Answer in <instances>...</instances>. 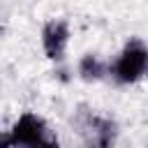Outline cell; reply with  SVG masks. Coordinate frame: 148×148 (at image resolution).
<instances>
[{
    "label": "cell",
    "instance_id": "obj_1",
    "mask_svg": "<svg viewBox=\"0 0 148 148\" xmlns=\"http://www.w3.org/2000/svg\"><path fill=\"white\" fill-rule=\"evenodd\" d=\"M146 69H148V49L143 46V42H139V39L127 42L113 65L116 81L118 83H134L136 79L143 76Z\"/></svg>",
    "mask_w": 148,
    "mask_h": 148
},
{
    "label": "cell",
    "instance_id": "obj_2",
    "mask_svg": "<svg viewBox=\"0 0 148 148\" xmlns=\"http://www.w3.org/2000/svg\"><path fill=\"white\" fill-rule=\"evenodd\" d=\"M2 143H23V146H37V143H56V136H51L46 123L25 111L12 127L9 136H2Z\"/></svg>",
    "mask_w": 148,
    "mask_h": 148
},
{
    "label": "cell",
    "instance_id": "obj_3",
    "mask_svg": "<svg viewBox=\"0 0 148 148\" xmlns=\"http://www.w3.org/2000/svg\"><path fill=\"white\" fill-rule=\"evenodd\" d=\"M67 42H69V28H67L65 21H49L44 25V30H42V46H44L46 58L60 60L65 56Z\"/></svg>",
    "mask_w": 148,
    "mask_h": 148
},
{
    "label": "cell",
    "instance_id": "obj_4",
    "mask_svg": "<svg viewBox=\"0 0 148 148\" xmlns=\"http://www.w3.org/2000/svg\"><path fill=\"white\" fill-rule=\"evenodd\" d=\"M79 74H81L83 81H97V79L104 76V62H102L97 56L88 53V56H83L81 62H79Z\"/></svg>",
    "mask_w": 148,
    "mask_h": 148
}]
</instances>
